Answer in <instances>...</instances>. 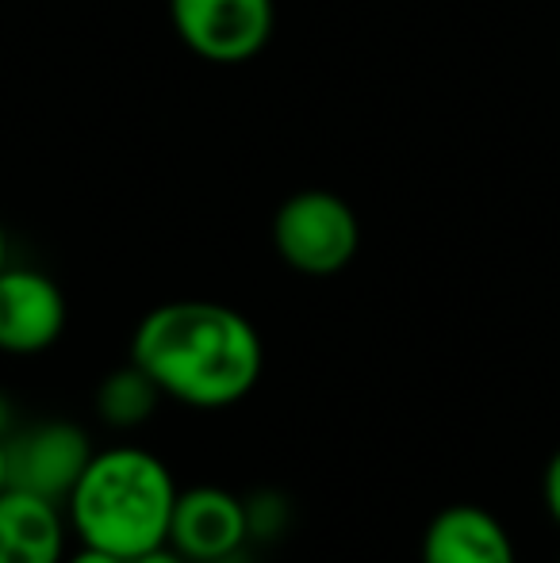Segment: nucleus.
Listing matches in <instances>:
<instances>
[{"label": "nucleus", "instance_id": "1", "mask_svg": "<svg viewBox=\"0 0 560 563\" xmlns=\"http://www.w3.org/2000/svg\"><path fill=\"white\" fill-rule=\"evenodd\" d=\"M131 361L165 399L196 410L242 402L262 379L265 349L254 322L211 299H173L146 314L131 338Z\"/></svg>", "mask_w": 560, "mask_h": 563}, {"label": "nucleus", "instance_id": "2", "mask_svg": "<svg viewBox=\"0 0 560 563\" xmlns=\"http://www.w3.org/2000/svg\"><path fill=\"white\" fill-rule=\"evenodd\" d=\"M173 503L177 483L165 460L139 445H116L92 452L66 498V518L81 544L135 560L169 544Z\"/></svg>", "mask_w": 560, "mask_h": 563}, {"label": "nucleus", "instance_id": "3", "mask_svg": "<svg viewBox=\"0 0 560 563\" xmlns=\"http://www.w3.org/2000/svg\"><path fill=\"white\" fill-rule=\"evenodd\" d=\"M273 245L304 276H334L358 257L361 227L353 208L327 188L288 196L273 216Z\"/></svg>", "mask_w": 560, "mask_h": 563}, {"label": "nucleus", "instance_id": "4", "mask_svg": "<svg viewBox=\"0 0 560 563\" xmlns=\"http://www.w3.org/2000/svg\"><path fill=\"white\" fill-rule=\"evenodd\" d=\"M177 38L204 62L234 66L265 51L273 35V0H169Z\"/></svg>", "mask_w": 560, "mask_h": 563}, {"label": "nucleus", "instance_id": "5", "mask_svg": "<svg viewBox=\"0 0 560 563\" xmlns=\"http://www.w3.org/2000/svg\"><path fill=\"white\" fill-rule=\"evenodd\" d=\"M92 452L97 449H92L89 433L66 418H46V422L12 430L4 438L8 487L31 490V495L66 506L69 490L89 467Z\"/></svg>", "mask_w": 560, "mask_h": 563}, {"label": "nucleus", "instance_id": "6", "mask_svg": "<svg viewBox=\"0 0 560 563\" xmlns=\"http://www.w3.org/2000/svg\"><path fill=\"white\" fill-rule=\"evenodd\" d=\"M246 541V498L211 487V483L177 490L169 518V549H177L193 563H219L227 556H239Z\"/></svg>", "mask_w": 560, "mask_h": 563}, {"label": "nucleus", "instance_id": "7", "mask_svg": "<svg viewBox=\"0 0 560 563\" xmlns=\"http://www.w3.org/2000/svg\"><path fill=\"white\" fill-rule=\"evenodd\" d=\"M66 330V296L39 268L0 273V349L31 356L51 349Z\"/></svg>", "mask_w": 560, "mask_h": 563}, {"label": "nucleus", "instance_id": "8", "mask_svg": "<svg viewBox=\"0 0 560 563\" xmlns=\"http://www.w3.org/2000/svg\"><path fill=\"white\" fill-rule=\"evenodd\" d=\"M422 563H518L507 526L472 503L446 506L422 533Z\"/></svg>", "mask_w": 560, "mask_h": 563}, {"label": "nucleus", "instance_id": "9", "mask_svg": "<svg viewBox=\"0 0 560 563\" xmlns=\"http://www.w3.org/2000/svg\"><path fill=\"white\" fill-rule=\"evenodd\" d=\"M66 514L51 498L8 487L0 495V563H62Z\"/></svg>", "mask_w": 560, "mask_h": 563}, {"label": "nucleus", "instance_id": "10", "mask_svg": "<svg viewBox=\"0 0 560 563\" xmlns=\"http://www.w3.org/2000/svg\"><path fill=\"white\" fill-rule=\"evenodd\" d=\"M162 387L139 368L135 361L123 364V368L108 372L97 387V415L100 422L116 426V430H135V426L146 422L150 415L162 402Z\"/></svg>", "mask_w": 560, "mask_h": 563}, {"label": "nucleus", "instance_id": "11", "mask_svg": "<svg viewBox=\"0 0 560 563\" xmlns=\"http://www.w3.org/2000/svg\"><path fill=\"white\" fill-rule=\"evenodd\" d=\"M284 498L277 490H257L254 498H246V521H250V541H270L284 529Z\"/></svg>", "mask_w": 560, "mask_h": 563}, {"label": "nucleus", "instance_id": "12", "mask_svg": "<svg viewBox=\"0 0 560 563\" xmlns=\"http://www.w3.org/2000/svg\"><path fill=\"white\" fill-rule=\"evenodd\" d=\"M541 498H546V510L549 518L560 526V449L549 456L546 464V475H541Z\"/></svg>", "mask_w": 560, "mask_h": 563}, {"label": "nucleus", "instance_id": "13", "mask_svg": "<svg viewBox=\"0 0 560 563\" xmlns=\"http://www.w3.org/2000/svg\"><path fill=\"white\" fill-rule=\"evenodd\" d=\"M62 563H131V560L128 556H116V552H108V549H92V544H81L74 556L62 560Z\"/></svg>", "mask_w": 560, "mask_h": 563}, {"label": "nucleus", "instance_id": "14", "mask_svg": "<svg viewBox=\"0 0 560 563\" xmlns=\"http://www.w3.org/2000/svg\"><path fill=\"white\" fill-rule=\"evenodd\" d=\"M131 563H193V560H185L177 549H169V544H162V549H150V552H142V556H135Z\"/></svg>", "mask_w": 560, "mask_h": 563}, {"label": "nucleus", "instance_id": "15", "mask_svg": "<svg viewBox=\"0 0 560 563\" xmlns=\"http://www.w3.org/2000/svg\"><path fill=\"white\" fill-rule=\"evenodd\" d=\"M8 433H12V399L0 391V438H8Z\"/></svg>", "mask_w": 560, "mask_h": 563}, {"label": "nucleus", "instance_id": "16", "mask_svg": "<svg viewBox=\"0 0 560 563\" xmlns=\"http://www.w3.org/2000/svg\"><path fill=\"white\" fill-rule=\"evenodd\" d=\"M8 490V456H4V438H0V495Z\"/></svg>", "mask_w": 560, "mask_h": 563}, {"label": "nucleus", "instance_id": "17", "mask_svg": "<svg viewBox=\"0 0 560 563\" xmlns=\"http://www.w3.org/2000/svg\"><path fill=\"white\" fill-rule=\"evenodd\" d=\"M8 268V234H4V223H0V273Z\"/></svg>", "mask_w": 560, "mask_h": 563}]
</instances>
